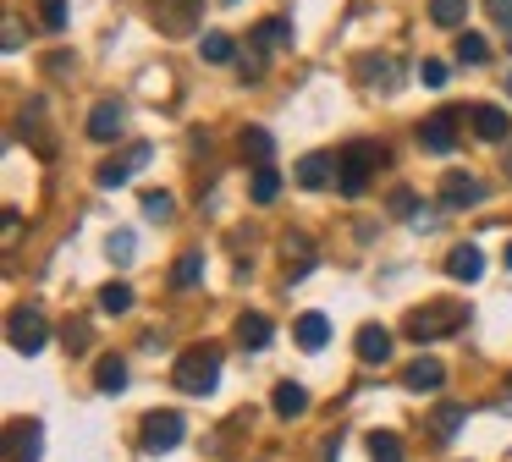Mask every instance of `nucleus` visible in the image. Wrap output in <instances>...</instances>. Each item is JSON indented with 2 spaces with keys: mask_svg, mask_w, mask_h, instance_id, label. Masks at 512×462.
Segmentation results:
<instances>
[{
  "mask_svg": "<svg viewBox=\"0 0 512 462\" xmlns=\"http://www.w3.org/2000/svg\"><path fill=\"white\" fill-rule=\"evenodd\" d=\"M171 380H177L182 396H210L215 385H221V352L215 347H188L177 358V369H171Z\"/></svg>",
  "mask_w": 512,
  "mask_h": 462,
  "instance_id": "nucleus-1",
  "label": "nucleus"
},
{
  "mask_svg": "<svg viewBox=\"0 0 512 462\" xmlns=\"http://www.w3.org/2000/svg\"><path fill=\"white\" fill-rule=\"evenodd\" d=\"M380 160H386V149H380V143H369V138L347 143V149L336 154V187H342L347 198H358L369 187V176H375Z\"/></svg>",
  "mask_w": 512,
  "mask_h": 462,
  "instance_id": "nucleus-2",
  "label": "nucleus"
},
{
  "mask_svg": "<svg viewBox=\"0 0 512 462\" xmlns=\"http://www.w3.org/2000/svg\"><path fill=\"white\" fill-rule=\"evenodd\" d=\"M468 325V308L463 303H430V308H413L408 314V336L419 341H435V336H457Z\"/></svg>",
  "mask_w": 512,
  "mask_h": 462,
  "instance_id": "nucleus-3",
  "label": "nucleus"
},
{
  "mask_svg": "<svg viewBox=\"0 0 512 462\" xmlns=\"http://www.w3.org/2000/svg\"><path fill=\"white\" fill-rule=\"evenodd\" d=\"M182 440H188V418H182V413H149L138 446H144L149 457H166V451L182 446Z\"/></svg>",
  "mask_w": 512,
  "mask_h": 462,
  "instance_id": "nucleus-4",
  "label": "nucleus"
},
{
  "mask_svg": "<svg viewBox=\"0 0 512 462\" xmlns=\"http://www.w3.org/2000/svg\"><path fill=\"white\" fill-rule=\"evenodd\" d=\"M6 336H12V347L17 352H45V341H50V325H45V314L39 308H12V319H6Z\"/></svg>",
  "mask_w": 512,
  "mask_h": 462,
  "instance_id": "nucleus-5",
  "label": "nucleus"
},
{
  "mask_svg": "<svg viewBox=\"0 0 512 462\" xmlns=\"http://www.w3.org/2000/svg\"><path fill=\"white\" fill-rule=\"evenodd\" d=\"M463 116H468V110H435V116L419 127V143L430 154H452L457 149V121H463Z\"/></svg>",
  "mask_w": 512,
  "mask_h": 462,
  "instance_id": "nucleus-6",
  "label": "nucleus"
},
{
  "mask_svg": "<svg viewBox=\"0 0 512 462\" xmlns=\"http://www.w3.org/2000/svg\"><path fill=\"white\" fill-rule=\"evenodd\" d=\"M435 198H441L446 209H474L479 198H485V182H479V176H468V171H446L441 176V193H435Z\"/></svg>",
  "mask_w": 512,
  "mask_h": 462,
  "instance_id": "nucleus-7",
  "label": "nucleus"
},
{
  "mask_svg": "<svg viewBox=\"0 0 512 462\" xmlns=\"http://www.w3.org/2000/svg\"><path fill=\"white\" fill-rule=\"evenodd\" d=\"M39 451H45V429H39V418L12 424V435H6V457L12 462H39Z\"/></svg>",
  "mask_w": 512,
  "mask_h": 462,
  "instance_id": "nucleus-8",
  "label": "nucleus"
},
{
  "mask_svg": "<svg viewBox=\"0 0 512 462\" xmlns=\"http://www.w3.org/2000/svg\"><path fill=\"white\" fill-rule=\"evenodd\" d=\"M149 160H155V149H149V143H133V149H127L122 160L100 165V176H94V182H100V187H122L127 176H133V171H144Z\"/></svg>",
  "mask_w": 512,
  "mask_h": 462,
  "instance_id": "nucleus-9",
  "label": "nucleus"
},
{
  "mask_svg": "<svg viewBox=\"0 0 512 462\" xmlns=\"http://www.w3.org/2000/svg\"><path fill=\"white\" fill-rule=\"evenodd\" d=\"M122 132H127V110L116 105V99H105V105L89 110V138L94 143H111V138H122Z\"/></svg>",
  "mask_w": 512,
  "mask_h": 462,
  "instance_id": "nucleus-10",
  "label": "nucleus"
},
{
  "mask_svg": "<svg viewBox=\"0 0 512 462\" xmlns=\"http://www.w3.org/2000/svg\"><path fill=\"white\" fill-rule=\"evenodd\" d=\"M149 6H155V17H160V28H166V33L199 28V0H149Z\"/></svg>",
  "mask_w": 512,
  "mask_h": 462,
  "instance_id": "nucleus-11",
  "label": "nucleus"
},
{
  "mask_svg": "<svg viewBox=\"0 0 512 462\" xmlns=\"http://www.w3.org/2000/svg\"><path fill=\"white\" fill-rule=\"evenodd\" d=\"M446 275H452V281H468V286H474L479 275H485V253H479L474 242H457V248L446 253Z\"/></svg>",
  "mask_w": 512,
  "mask_h": 462,
  "instance_id": "nucleus-12",
  "label": "nucleus"
},
{
  "mask_svg": "<svg viewBox=\"0 0 512 462\" xmlns=\"http://www.w3.org/2000/svg\"><path fill=\"white\" fill-rule=\"evenodd\" d=\"M468 121H474V132H479L485 143H501V138L512 132V116H507L501 105H474V110H468Z\"/></svg>",
  "mask_w": 512,
  "mask_h": 462,
  "instance_id": "nucleus-13",
  "label": "nucleus"
},
{
  "mask_svg": "<svg viewBox=\"0 0 512 462\" xmlns=\"http://www.w3.org/2000/svg\"><path fill=\"white\" fill-rule=\"evenodd\" d=\"M402 385H408V391H441V385H446L441 358H419V363H408V369H402Z\"/></svg>",
  "mask_w": 512,
  "mask_h": 462,
  "instance_id": "nucleus-14",
  "label": "nucleus"
},
{
  "mask_svg": "<svg viewBox=\"0 0 512 462\" xmlns=\"http://www.w3.org/2000/svg\"><path fill=\"white\" fill-rule=\"evenodd\" d=\"M353 347H358V363H386L391 358V330L386 325H364Z\"/></svg>",
  "mask_w": 512,
  "mask_h": 462,
  "instance_id": "nucleus-15",
  "label": "nucleus"
},
{
  "mask_svg": "<svg viewBox=\"0 0 512 462\" xmlns=\"http://www.w3.org/2000/svg\"><path fill=\"white\" fill-rule=\"evenodd\" d=\"M331 176H336V160H331V154H303V160H298V187H309V193H320Z\"/></svg>",
  "mask_w": 512,
  "mask_h": 462,
  "instance_id": "nucleus-16",
  "label": "nucleus"
},
{
  "mask_svg": "<svg viewBox=\"0 0 512 462\" xmlns=\"http://www.w3.org/2000/svg\"><path fill=\"white\" fill-rule=\"evenodd\" d=\"M248 193H254V204H276V193H281V171L270 160H259L254 165V182H248Z\"/></svg>",
  "mask_w": 512,
  "mask_h": 462,
  "instance_id": "nucleus-17",
  "label": "nucleus"
},
{
  "mask_svg": "<svg viewBox=\"0 0 512 462\" xmlns=\"http://www.w3.org/2000/svg\"><path fill=\"white\" fill-rule=\"evenodd\" d=\"M237 341H243L248 352H265L270 347V319L265 314H243L237 319Z\"/></svg>",
  "mask_w": 512,
  "mask_h": 462,
  "instance_id": "nucleus-18",
  "label": "nucleus"
},
{
  "mask_svg": "<svg viewBox=\"0 0 512 462\" xmlns=\"http://www.w3.org/2000/svg\"><path fill=\"white\" fill-rule=\"evenodd\" d=\"M325 341H331V319H325V314H303L298 319V347L303 352H320Z\"/></svg>",
  "mask_w": 512,
  "mask_h": 462,
  "instance_id": "nucleus-19",
  "label": "nucleus"
},
{
  "mask_svg": "<svg viewBox=\"0 0 512 462\" xmlns=\"http://www.w3.org/2000/svg\"><path fill=\"white\" fill-rule=\"evenodd\" d=\"M270 407H276L281 418H298L303 407H309V391H303V385H292V380H281L276 396H270Z\"/></svg>",
  "mask_w": 512,
  "mask_h": 462,
  "instance_id": "nucleus-20",
  "label": "nucleus"
},
{
  "mask_svg": "<svg viewBox=\"0 0 512 462\" xmlns=\"http://www.w3.org/2000/svg\"><path fill=\"white\" fill-rule=\"evenodd\" d=\"M105 396H122L127 391V358H100V374H94Z\"/></svg>",
  "mask_w": 512,
  "mask_h": 462,
  "instance_id": "nucleus-21",
  "label": "nucleus"
},
{
  "mask_svg": "<svg viewBox=\"0 0 512 462\" xmlns=\"http://www.w3.org/2000/svg\"><path fill=\"white\" fill-rule=\"evenodd\" d=\"M254 39L265 44V50H287V44H292V22H287V17H265V22L254 28Z\"/></svg>",
  "mask_w": 512,
  "mask_h": 462,
  "instance_id": "nucleus-22",
  "label": "nucleus"
},
{
  "mask_svg": "<svg viewBox=\"0 0 512 462\" xmlns=\"http://www.w3.org/2000/svg\"><path fill=\"white\" fill-rule=\"evenodd\" d=\"M199 281H204V253H182L177 270H171V286H177V292H188V286H199Z\"/></svg>",
  "mask_w": 512,
  "mask_h": 462,
  "instance_id": "nucleus-23",
  "label": "nucleus"
},
{
  "mask_svg": "<svg viewBox=\"0 0 512 462\" xmlns=\"http://www.w3.org/2000/svg\"><path fill=\"white\" fill-rule=\"evenodd\" d=\"M199 55H204L210 66H226V61H237V44L226 39V33H204V39H199Z\"/></svg>",
  "mask_w": 512,
  "mask_h": 462,
  "instance_id": "nucleus-24",
  "label": "nucleus"
},
{
  "mask_svg": "<svg viewBox=\"0 0 512 462\" xmlns=\"http://www.w3.org/2000/svg\"><path fill=\"white\" fill-rule=\"evenodd\" d=\"M463 17H468V0H430L435 28H463Z\"/></svg>",
  "mask_w": 512,
  "mask_h": 462,
  "instance_id": "nucleus-25",
  "label": "nucleus"
},
{
  "mask_svg": "<svg viewBox=\"0 0 512 462\" xmlns=\"http://www.w3.org/2000/svg\"><path fill=\"white\" fill-rule=\"evenodd\" d=\"M457 61H463V66H485L490 61V44L479 39V33H457Z\"/></svg>",
  "mask_w": 512,
  "mask_h": 462,
  "instance_id": "nucleus-26",
  "label": "nucleus"
},
{
  "mask_svg": "<svg viewBox=\"0 0 512 462\" xmlns=\"http://www.w3.org/2000/svg\"><path fill=\"white\" fill-rule=\"evenodd\" d=\"M463 418H468V407H463V402H446L441 413H435V440H452L457 429H463Z\"/></svg>",
  "mask_w": 512,
  "mask_h": 462,
  "instance_id": "nucleus-27",
  "label": "nucleus"
},
{
  "mask_svg": "<svg viewBox=\"0 0 512 462\" xmlns=\"http://www.w3.org/2000/svg\"><path fill=\"white\" fill-rule=\"evenodd\" d=\"M369 457L375 462H402V440L391 435V429H375V435H369Z\"/></svg>",
  "mask_w": 512,
  "mask_h": 462,
  "instance_id": "nucleus-28",
  "label": "nucleus"
},
{
  "mask_svg": "<svg viewBox=\"0 0 512 462\" xmlns=\"http://www.w3.org/2000/svg\"><path fill=\"white\" fill-rule=\"evenodd\" d=\"M391 66H397V61H391V55H369V61H364L369 83H375L380 94H391V88H397V77H391Z\"/></svg>",
  "mask_w": 512,
  "mask_h": 462,
  "instance_id": "nucleus-29",
  "label": "nucleus"
},
{
  "mask_svg": "<svg viewBox=\"0 0 512 462\" xmlns=\"http://www.w3.org/2000/svg\"><path fill=\"white\" fill-rule=\"evenodd\" d=\"M100 308H105V314H127V308H133V286H127V281H111V286L100 292Z\"/></svg>",
  "mask_w": 512,
  "mask_h": 462,
  "instance_id": "nucleus-30",
  "label": "nucleus"
},
{
  "mask_svg": "<svg viewBox=\"0 0 512 462\" xmlns=\"http://www.w3.org/2000/svg\"><path fill=\"white\" fill-rule=\"evenodd\" d=\"M171 215H177V198H171V193H144V220H155V226H166Z\"/></svg>",
  "mask_w": 512,
  "mask_h": 462,
  "instance_id": "nucleus-31",
  "label": "nucleus"
},
{
  "mask_svg": "<svg viewBox=\"0 0 512 462\" xmlns=\"http://www.w3.org/2000/svg\"><path fill=\"white\" fill-rule=\"evenodd\" d=\"M105 253H111L116 264H133V253H138L133 231H111V242H105Z\"/></svg>",
  "mask_w": 512,
  "mask_h": 462,
  "instance_id": "nucleus-32",
  "label": "nucleus"
},
{
  "mask_svg": "<svg viewBox=\"0 0 512 462\" xmlns=\"http://www.w3.org/2000/svg\"><path fill=\"white\" fill-rule=\"evenodd\" d=\"M243 154H254V165L270 160V132H265V127H248V132H243Z\"/></svg>",
  "mask_w": 512,
  "mask_h": 462,
  "instance_id": "nucleus-33",
  "label": "nucleus"
},
{
  "mask_svg": "<svg viewBox=\"0 0 512 462\" xmlns=\"http://www.w3.org/2000/svg\"><path fill=\"white\" fill-rule=\"evenodd\" d=\"M446 77H452V72H446V61H419V83L424 88H446Z\"/></svg>",
  "mask_w": 512,
  "mask_h": 462,
  "instance_id": "nucleus-34",
  "label": "nucleus"
},
{
  "mask_svg": "<svg viewBox=\"0 0 512 462\" xmlns=\"http://www.w3.org/2000/svg\"><path fill=\"white\" fill-rule=\"evenodd\" d=\"M45 28H50V33L67 28V0H45Z\"/></svg>",
  "mask_w": 512,
  "mask_h": 462,
  "instance_id": "nucleus-35",
  "label": "nucleus"
},
{
  "mask_svg": "<svg viewBox=\"0 0 512 462\" xmlns=\"http://www.w3.org/2000/svg\"><path fill=\"white\" fill-rule=\"evenodd\" d=\"M485 11H490L496 28H512V0H485Z\"/></svg>",
  "mask_w": 512,
  "mask_h": 462,
  "instance_id": "nucleus-36",
  "label": "nucleus"
},
{
  "mask_svg": "<svg viewBox=\"0 0 512 462\" xmlns=\"http://www.w3.org/2000/svg\"><path fill=\"white\" fill-rule=\"evenodd\" d=\"M391 209H397L402 220H424L419 215V198H413V193H397V198H391Z\"/></svg>",
  "mask_w": 512,
  "mask_h": 462,
  "instance_id": "nucleus-37",
  "label": "nucleus"
},
{
  "mask_svg": "<svg viewBox=\"0 0 512 462\" xmlns=\"http://www.w3.org/2000/svg\"><path fill=\"white\" fill-rule=\"evenodd\" d=\"M0 44H6V50H17V44H23V22H17V17H6V33H0Z\"/></svg>",
  "mask_w": 512,
  "mask_h": 462,
  "instance_id": "nucleus-38",
  "label": "nucleus"
},
{
  "mask_svg": "<svg viewBox=\"0 0 512 462\" xmlns=\"http://www.w3.org/2000/svg\"><path fill=\"white\" fill-rule=\"evenodd\" d=\"M507 270H512V242H507Z\"/></svg>",
  "mask_w": 512,
  "mask_h": 462,
  "instance_id": "nucleus-39",
  "label": "nucleus"
},
{
  "mask_svg": "<svg viewBox=\"0 0 512 462\" xmlns=\"http://www.w3.org/2000/svg\"><path fill=\"white\" fill-rule=\"evenodd\" d=\"M507 94H512V72H507Z\"/></svg>",
  "mask_w": 512,
  "mask_h": 462,
  "instance_id": "nucleus-40",
  "label": "nucleus"
},
{
  "mask_svg": "<svg viewBox=\"0 0 512 462\" xmlns=\"http://www.w3.org/2000/svg\"><path fill=\"white\" fill-rule=\"evenodd\" d=\"M221 6H237V0H221Z\"/></svg>",
  "mask_w": 512,
  "mask_h": 462,
  "instance_id": "nucleus-41",
  "label": "nucleus"
},
{
  "mask_svg": "<svg viewBox=\"0 0 512 462\" xmlns=\"http://www.w3.org/2000/svg\"><path fill=\"white\" fill-rule=\"evenodd\" d=\"M507 171H512V160H507Z\"/></svg>",
  "mask_w": 512,
  "mask_h": 462,
  "instance_id": "nucleus-42",
  "label": "nucleus"
}]
</instances>
